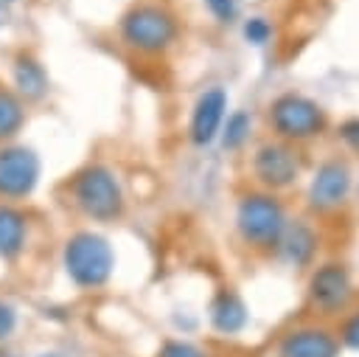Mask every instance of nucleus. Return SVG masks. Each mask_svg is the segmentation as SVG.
I'll return each instance as SVG.
<instances>
[{"label":"nucleus","mask_w":359,"mask_h":357,"mask_svg":"<svg viewBox=\"0 0 359 357\" xmlns=\"http://www.w3.org/2000/svg\"><path fill=\"white\" fill-rule=\"evenodd\" d=\"M73 208L93 222H115L123 216L126 200L118 177L104 163H87L67 180Z\"/></svg>","instance_id":"1"},{"label":"nucleus","mask_w":359,"mask_h":357,"mask_svg":"<svg viewBox=\"0 0 359 357\" xmlns=\"http://www.w3.org/2000/svg\"><path fill=\"white\" fill-rule=\"evenodd\" d=\"M62 267L81 290H98L115 270V250L107 236L95 231H76L62 245Z\"/></svg>","instance_id":"2"},{"label":"nucleus","mask_w":359,"mask_h":357,"mask_svg":"<svg viewBox=\"0 0 359 357\" xmlns=\"http://www.w3.org/2000/svg\"><path fill=\"white\" fill-rule=\"evenodd\" d=\"M118 34L126 48L157 56L168 51L180 34L177 17L160 3H135L118 22Z\"/></svg>","instance_id":"3"},{"label":"nucleus","mask_w":359,"mask_h":357,"mask_svg":"<svg viewBox=\"0 0 359 357\" xmlns=\"http://www.w3.org/2000/svg\"><path fill=\"white\" fill-rule=\"evenodd\" d=\"M42 177V160L28 143H3L0 146V202H25Z\"/></svg>","instance_id":"4"},{"label":"nucleus","mask_w":359,"mask_h":357,"mask_svg":"<svg viewBox=\"0 0 359 357\" xmlns=\"http://www.w3.org/2000/svg\"><path fill=\"white\" fill-rule=\"evenodd\" d=\"M238 231L252 245H275L283 233V211L266 194H250L238 205Z\"/></svg>","instance_id":"5"},{"label":"nucleus","mask_w":359,"mask_h":357,"mask_svg":"<svg viewBox=\"0 0 359 357\" xmlns=\"http://www.w3.org/2000/svg\"><path fill=\"white\" fill-rule=\"evenodd\" d=\"M272 126L278 135L289 141H303V138L317 135L325 126V115L314 101L289 93L272 104Z\"/></svg>","instance_id":"6"},{"label":"nucleus","mask_w":359,"mask_h":357,"mask_svg":"<svg viewBox=\"0 0 359 357\" xmlns=\"http://www.w3.org/2000/svg\"><path fill=\"white\" fill-rule=\"evenodd\" d=\"M8 87L25 104H39L50 93V76L45 62L34 51L20 48L8 62Z\"/></svg>","instance_id":"7"},{"label":"nucleus","mask_w":359,"mask_h":357,"mask_svg":"<svg viewBox=\"0 0 359 357\" xmlns=\"http://www.w3.org/2000/svg\"><path fill=\"white\" fill-rule=\"evenodd\" d=\"M348 188H351V171H348V166L339 163V160H328V163H323L317 169V174L311 180L309 200L320 211L337 208L348 197Z\"/></svg>","instance_id":"8"},{"label":"nucleus","mask_w":359,"mask_h":357,"mask_svg":"<svg viewBox=\"0 0 359 357\" xmlns=\"http://www.w3.org/2000/svg\"><path fill=\"white\" fill-rule=\"evenodd\" d=\"M224 110H227L224 90L213 87V90H205L199 96V101L194 104V115H191V141L196 146H205L219 135L222 121H224Z\"/></svg>","instance_id":"9"},{"label":"nucleus","mask_w":359,"mask_h":357,"mask_svg":"<svg viewBox=\"0 0 359 357\" xmlns=\"http://www.w3.org/2000/svg\"><path fill=\"white\" fill-rule=\"evenodd\" d=\"M311 301L314 306H320L323 312H337L348 304L351 298V278L345 273V267L339 264H325L314 273L311 278Z\"/></svg>","instance_id":"10"},{"label":"nucleus","mask_w":359,"mask_h":357,"mask_svg":"<svg viewBox=\"0 0 359 357\" xmlns=\"http://www.w3.org/2000/svg\"><path fill=\"white\" fill-rule=\"evenodd\" d=\"M255 174L272 188H283L297 177V157L283 143H266L255 155Z\"/></svg>","instance_id":"11"},{"label":"nucleus","mask_w":359,"mask_h":357,"mask_svg":"<svg viewBox=\"0 0 359 357\" xmlns=\"http://www.w3.org/2000/svg\"><path fill=\"white\" fill-rule=\"evenodd\" d=\"M28 214L14 202H0V261H17L28 247Z\"/></svg>","instance_id":"12"},{"label":"nucleus","mask_w":359,"mask_h":357,"mask_svg":"<svg viewBox=\"0 0 359 357\" xmlns=\"http://www.w3.org/2000/svg\"><path fill=\"white\" fill-rule=\"evenodd\" d=\"M280 357H337V340L323 329H297L283 337Z\"/></svg>","instance_id":"13"},{"label":"nucleus","mask_w":359,"mask_h":357,"mask_svg":"<svg viewBox=\"0 0 359 357\" xmlns=\"http://www.w3.org/2000/svg\"><path fill=\"white\" fill-rule=\"evenodd\" d=\"M28 121V104L0 79V146L14 143Z\"/></svg>","instance_id":"14"},{"label":"nucleus","mask_w":359,"mask_h":357,"mask_svg":"<svg viewBox=\"0 0 359 357\" xmlns=\"http://www.w3.org/2000/svg\"><path fill=\"white\" fill-rule=\"evenodd\" d=\"M210 318H213V326L219 332H238L244 323H247V312H244V304L238 301V295L233 292H219L213 306H210Z\"/></svg>","instance_id":"15"},{"label":"nucleus","mask_w":359,"mask_h":357,"mask_svg":"<svg viewBox=\"0 0 359 357\" xmlns=\"http://www.w3.org/2000/svg\"><path fill=\"white\" fill-rule=\"evenodd\" d=\"M250 132V118L244 112H233L227 118V126H224V146L227 149H236Z\"/></svg>","instance_id":"16"},{"label":"nucleus","mask_w":359,"mask_h":357,"mask_svg":"<svg viewBox=\"0 0 359 357\" xmlns=\"http://www.w3.org/2000/svg\"><path fill=\"white\" fill-rule=\"evenodd\" d=\"M157 357H205L196 346H191V343H182V340H168L163 349H160V354Z\"/></svg>","instance_id":"17"},{"label":"nucleus","mask_w":359,"mask_h":357,"mask_svg":"<svg viewBox=\"0 0 359 357\" xmlns=\"http://www.w3.org/2000/svg\"><path fill=\"white\" fill-rule=\"evenodd\" d=\"M14 329H17V309L8 301H0V340L11 337Z\"/></svg>","instance_id":"18"},{"label":"nucleus","mask_w":359,"mask_h":357,"mask_svg":"<svg viewBox=\"0 0 359 357\" xmlns=\"http://www.w3.org/2000/svg\"><path fill=\"white\" fill-rule=\"evenodd\" d=\"M244 37H247L250 42H255V45H264V42L269 39V25H266L261 17H255V20H250V22L244 25Z\"/></svg>","instance_id":"19"},{"label":"nucleus","mask_w":359,"mask_h":357,"mask_svg":"<svg viewBox=\"0 0 359 357\" xmlns=\"http://www.w3.org/2000/svg\"><path fill=\"white\" fill-rule=\"evenodd\" d=\"M205 3L216 14V20H222V22H230L236 14V0H205Z\"/></svg>","instance_id":"20"},{"label":"nucleus","mask_w":359,"mask_h":357,"mask_svg":"<svg viewBox=\"0 0 359 357\" xmlns=\"http://www.w3.org/2000/svg\"><path fill=\"white\" fill-rule=\"evenodd\" d=\"M342 340H345V346H351V349L359 351V315H353V318L345 323V329H342Z\"/></svg>","instance_id":"21"},{"label":"nucleus","mask_w":359,"mask_h":357,"mask_svg":"<svg viewBox=\"0 0 359 357\" xmlns=\"http://www.w3.org/2000/svg\"><path fill=\"white\" fill-rule=\"evenodd\" d=\"M342 138L348 141L351 149L359 152V121H348V124H342Z\"/></svg>","instance_id":"22"},{"label":"nucleus","mask_w":359,"mask_h":357,"mask_svg":"<svg viewBox=\"0 0 359 357\" xmlns=\"http://www.w3.org/2000/svg\"><path fill=\"white\" fill-rule=\"evenodd\" d=\"M6 3H17V0H3V6H6Z\"/></svg>","instance_id":"23"},{"label":"nucleus","mask_w":359,"mask_h":357,"mask_svg":"<svg viewBox=\"0 0 359 357\" xmlns=\"http://www.w3.org/2000/svg\"><path fill=\"white\" fill-rule=\"evenodd\" d=\"M0 11H3V0H0Z\"/></svg>","instance_id":"24"}]
</instances>
